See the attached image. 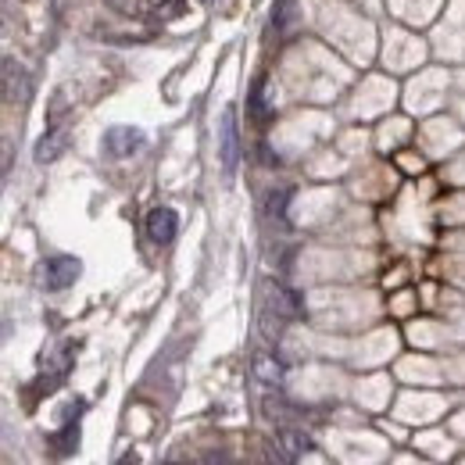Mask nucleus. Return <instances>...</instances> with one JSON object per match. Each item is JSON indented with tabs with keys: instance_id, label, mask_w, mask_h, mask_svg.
I'll return each instance as SVG.
<instances>
[{
	"instance_id": "f257e3e1",
	"label": "nucleus",
	"mask_w": 465,
	"mask_h": 465,
	"mask_svg": "<svg viewBox=\"0 0 465 465\" xmlns=\"http://www.w3.org/2000/svg\"><path fill=\"white\" fill-rule=\"evenodd\" d=\"M219 165H222L226 179H233L237 165H240V130H237V108L233 104L219 119Z\"/></svg>"
},
{
	"instance_id": "f03ea898",
	"label": "nucleus",
	"mask_w": 465,
	"mask_h": 465,
	"mask_svg": "<svg viewBox=\"0 0 465 465\" xmlns=\"http://www.w3.org/2000/svg\"><path fill=\"white\" fill-rule=\"evenodd\" d=\"M83 273V262L72 258V255H54L40 265V283L43 291H68Z\"/></svg>"
},
{
	"instance_id": "7ed1b4c3",
	"label": "nucleus",
	"mask_w": 465,
	"mask_h": 465,
	"mask_svg": "<svg viewBox=\"0 0 465 465\" xmlns=\"http://www.w3.org/2000/svg\"><path fill=\"white\" fill-rule=\"evenodd\" d=\"M144 144H148L144 130H133V126H115L104 133V155L115 157V161H126L137 151H144Z\"/></svg>"
},
{
	"instance_id": "20e7f679",
	"label": "nucleus",
	"mask_w": 465,
	"mask_h": 465,
	"mask_svg": "<svg viewBox=\"0 0 465 465\" xmlns=\"http://www.w3.org/2000/svg\"><path fill=\"white\" fill-rule=\"evenodd\" d=\"M175 233H179V215H175L172 208H155V211L148 215V237H151L155 244H172Z\"/></svg>"
},
{
	"instance_id": "39448f33",
	"label": "nucleus",
	"mask_w": 465,
	"mask_h": 465,
	"mask_svg": "<svg viewBox=\"0 0 465 465\" xmlns=\"http://www.w3.org/2000/svg\"><path fill=\"white\" fill-rule=\"evenodd\" d=\"M65 148H68V130H65V126H54V130H47V133L40 137L32 157H36L40 165H47V161H58V157L65 155Z\"/></svg>"
},
{
	"instance_id": "423d86ee",
	"label": "nucleus",
	"mask_w": 465,
	"mask_h": 465,
	"mask_svg": "<svg viewBox=\"0 0 465 465\" xmlns=\"http://www.w3.org/2000/svg\"><path fill=\"white\" fill-rule=\"evenodd\" d=\"M25 94H29L25 72H22V65H14V61L7 58V61H4V101H7V104H22Z\"/></svg>"
},
{
	"instance_id": "0eeeda50",
	"label": "nucleus",
	"mask_w": 465,
	"mask_h": 465,
	"mask_svg": "<svg viewBox=\"0 0 465 465\" xmlns=\"http://www.w3.org/2000/svg\"><path fill=\"white\" fill-rule=\"evenodd\" d=\"M269 309L276 315H283V318H294V315H301V301L283 283H269Z\"/></svg>"
},
{
	"instance_id": "6e6552de",
	"label": "nucleus",
	"mask_w": 465,
	"mask_h": 465,
	"mask_svg": "<svg viewBox=\"0 0 465 465\" xmlns=\"http://www.w3.org/2000/svg\"><path fill=\"white\" fill-rule=\"evenodd\" d=\"M255 376L262 380V383H280L283 380V365L273 358V354H255Z\"/></svg>"
},
{
	"instance_id": "1a4fd4ad",
	"label": "nucleus",
	"mask_w": 465,
	"mask_h": 465,
	"mask_svg": "<svg viewBox=\"0 0 465 465\" xmlns=\"http://www.w3.org/2000/svg\"><path fill=\"white\" fill-rule=\"evenodd\" d=\"M186 14V0H161L155 7L157 22H179Z\"/></svg>"
},
{
	"instance_id": "9d476101",
	"label": "nucleus",
	"mask_w": 465,
	"mask_h": 465,
	"mask_svg": "<svg viewBox=\"0 0 465 465\" xmlns=\"http://www.w3.org/2000/svg\"><path fill=\"white\" fill-rule=\"evenodd\" d=\"M287 201H291V190H287V186H283V190H273V193L265 197V215H269V219H283Z\"/></svg>"
},
{
	"instance_id": "9b49d317",
	"label": "nucleus",
	"mask_w": 465,
	"mask_h": 465,
	"mask_svg": "<svg viewBox=\"0 0 465 465\" xmlns=\"http://www.w3.org/2000/svg\"><path fill=\"white\" fill-rule=\"evenodd\" d=\"M280 444L287 448V455H291V459H301V455H305V448H309V441H305L301 434H294V430H283V434H280Z\"/></svg>"
},
{
	"instance_id": "f8f14e48",
	"label": "nucleus",
	"mask_w": 465,
	"mask_h": 465,
	"mask_svg": "<svg viewBox=\"0 0 465 465\" xmlns=\"http://www.w3.org/2000/svg\"><path fill=\"white\" fill-rule=\"evenodd\" d=\"M262 86H265V83H255V90H251V112H255V119H265V104H262Z\"/></svg>"
},
{
	"instance_id": "ddd939ff",
	"label": "nucleus",
	"mask_w": 465,
	"mask_h": 465,
	"mask_svg": "<svg viewBox=\"0 0 465 465\" xmlns=\"http://www.w3.org/2000/svg\"><path fill=\"white\" fill-rule=\"evenodd\" d=\"M11 168V144H4V172Z\"/></svg>"
},
{
	"instance_id": "4468645a",
	"label": "nucleus",
	"mask_w": 465,
	"mask_h": 465,
	"mask_svg": "<svg viewBox=\"0 0 465 465\" xmlns=\"http://www.w3.org/2000/svg\"><path fill=\"white\" fill-rule=\"evenodd\" d=\"M204 4H215V0H204Z\"/></svg>"
}]
</instances>
